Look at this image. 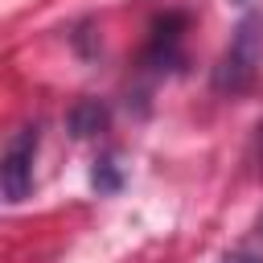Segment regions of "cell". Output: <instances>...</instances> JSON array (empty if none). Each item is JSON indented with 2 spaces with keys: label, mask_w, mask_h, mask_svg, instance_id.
Wrapping results in <instances>:
<instances>
[{
  "label": "cell",
  "mask_w": 263,
  "mask_h": 263,
  "mask_svg": "<svg viewBox=\"0 0 263 263\" xmlns=\"http://www.w3.org/2000/svg\"><path fill=\"white\" fill-rule=\"evenodd\" d=\"M226 263H263L259 255H234V259H226Z\"/></svg>",
  "instance_id": "8992f818"
},
{
  "label": "cell",
  "mask_w": 263,
  "mask_h": 263,
  "mask_svg": "<svg viewBox=\"0 0 263 263\" xmlns=\"http://www.w3.org/2000/svg\"><path fill=\"white\" fill-rule=\"evenodd\" d=\"M263 66V12H247L238 29L230 33V45L214 70V90L222 95H242Z\"/></svg>",
  "instance_id": "6da1fadb"
},
{
  "label": "cell",
  "mask_w": 263,
  "mask_h": 263,
  "mask_svg": "<svg viewBox=\"0 0 263 263\" xmlns=\"http://www.w3.org/2000/svg\"><path fill=\"white\" fill-rule=\"evenodd\" d=\"M95 189H119V177H115V168H111V160H103L99 168H95Z\"/></svg>",
  "instance_id": "5b68a950"
},
{
  "label": "cell",
  "mask_w": 263,
  "mask_h": 263,
  "mask_svg": "<svg viewBox=\"0 0 263 263\" xmlns=\"http://www.w3.org/2000/svg\"><path fill=\"white\" fill-rule=\"evenodd\" d=\"M107 123V111L99 107V103H78L74 111H70V127H74V136H90V132H99Z\"/></svg>",
  "instance_id": "277c9868"
},
{
  "label": "cell",
  "mask_w": 263,
  "mask_h": 263,
  "mask_svg": "<svg viewBox=\"0 0 263 263\" xmlns=\"http://www.w3.org/2000/svg\"><path fill=\"white\" fill-rule=\"evenodd\" d=\"M37 144H41V127L25 123L12 132V140L4 144V164H0V185H4V201L21 205L33 193V160H37Z\"/></svg>",
  "instance_id": "7a4b0ae2"
},
{
  "label": "cell",
  "mask_w": 263,
  "mask_h": 263,
  "mask_svg": "<svg viewBox=\"0 0 263 263\" xmlns=\"http://www.w3.org/2000/svg\"><path fill=\"white\" fill-rule=\"evenodd\" d=\"M259 230H263V222H259Z\"/></svg>",
  "instance_id": "52a82bcc"
},
{
  "label": "cell",
  "mask_w": 263,
  "mask_h": 263,
  "mask_svg": "<svg viewBox=\"0 0 263 263\" xmlns=\"http://www.w3.org/2000/svg\"><path fill=\"white\" fill-rule=\"evenodd\" d=\"M181 37H185V16L181 12H168L164 21H156L152 45H148V62L156 70H173L181 62Z\"/></svg>",
  "instance_id": "3957f363"
},
{
  "label": "cell",
  "mask_w": 263,
  "mask_h": 263,
  "mask_svg": "<svg viewBox=\"0 0 263 263\" xmlns=\"http://www.w3.org/2000/svg\"><path fill=\"white\" fill-rule=\"evenodd\" d=\"M259 132H263V127H259Z\"/></svg>",
  "instance_id": "ba28073f"
}]
</instances>
